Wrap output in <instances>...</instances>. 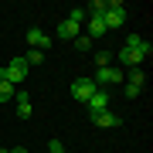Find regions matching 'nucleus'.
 <instances>
[{
    "mask_svg": "<svg viewBox=\"0 0 153 153\" xmlns=\"http://www.w3.org/2000/svg\"><path fill=\"white\" fill-rule=\"evenodd\" d=\"M24 61H27V68H31V65H41V61H44V51H38V48H31L27 55H24Z\"/></svg>",
    "mask_w": 153,
    "mask_h": 153,
    "instance_id": "2eb2a0df",
    "label": "nucleus"
},
{
    "mask_svg": "<svg viewBox=\"0 0 153 153\" xmlns=\"http://www.w3.org/2000/svg\"><path fill=\"white\" fill-rule=\"evenodd\" d=\"M48 153H65V143H61V140H51L48 143Z\"/></svg>",
    "mask_w": 153,
    "mask_h": 153,
    "instance_id": "6ab92c4d",
    "label": "nucleus"
},
{
    "mask_svg": "<svg viewBox=\"0 0 153 153\" xmlns=\"http://www.w3.org/2000/svg\"><path fill=\"white\" fill-rule=\"evenodd\" d=\"M102 21H105V27H119V24L126 21V7L119 4V0H109V4H105V14H102Z\"/></svg>",
    "mask_w": 153,
    "mask_h": 153,
    "instance_id": "7ed1b4c3",
    "label": "nucleus"
},
{
    "mask_svg": "<svg viewBox=\"0 0 153 153\" xmlns=\"http://www.w3.org/2000/svg\"><path fill=\"white\" fill-rule=\"evenodd\" d=\"M123 48H133V51H136V55H143V58H150V51H153V48H150V41H146V38H140V34H129Z\"/></svg>",
    "mask_w": 153,
    "mask_h": 153,
    "instance_id": "423d86ee",
    "label": "nucleus"
},
{
    "mask_svg": "<svg viewBox=\"0 0 153 153\" xmlns=\"http://www.w3.org/2000/svg\"><path fill=\"white\" fill-rule=\"evenodd\" d=\"M92 82H95V85H119V82H123V71L112 68V65H109V68H99Z\"/></svg>",
    "mask_w": 153,
    "mask_h": 153,
    "instance_id": "39448f33",
    "label": "nucleus"
},
{
    "mask_svg": "<svg viewBox=\"0 0 153 153\" xmlns=\"http://www.w3.org/2000/svg\"><path fill=\"white\" fill-rule=\"evenodd\" d=\"M92 123H95V126H102V129H116V126H119L123 119H119V116H116V112H109V109H105V112L92 116Z\"/></svg>",
    "mask_w": 153,
    "mask_h": 153,
    "instance_id": "9d476101",
    "label": "nucleus"
},
{
    "mask_svg": "<svg viewBox=\"0 0 153 153\" xmlns=\"http://www.w3.org/2000/svg\"><path fill=\"white\" fill-rule=\"evenodd\" d=\"M143 85H146V75H143V68H133V71H129V78H126V95L136 99V95L143 92Z\"/></svg>",
    "mask_w": 153,
    "mask_h": 153,
    "instance_id": "20e7f679",
    "label": "nucleus"
},
{
    "mask_svg": "<svg viewBox=\"0 0 153 153\" xmlns=\"http://www.w3.org/2000/svg\"><path fill=\"white\" fill-rule=\"evenodd\" d=\"M112 65V55H109V51H99V55H95V68H109Z\"/></svg>",
    "mask_w": 153,
    "mask_h": 153,
    "instance_id": "f3484780",
    "label": "nucleus"
},
{
    "mask_svg": "<svg viewBox=\"0 0 153 153\" xmlns=\"http://www.w3.org/2000/svg\"><path fill=\"white\" fill-rule=\"evenodd\" d=\"M78 34H82V27H78V24H71L68 17L58 24V38H78Z\"/></svg>",
    "mask_w": 153,
    "mask_h": 153,
    "instance_id": "ddd939ff",
    "label": "nucleus"
},
{
    "mask_svg": "<svg viewBox=\"0 0 153 153\" xmlns=\"http://www.w3.org/2000/svg\"><path fill=\"white\" fill-rule=\"evenodd\" d=\"M88 116H99V112H105V109H109V92H95L92 99H88Z\"/></svg>",
    "mask_w": 153,
    "mask_h": 153,
    "instance_id": "0eeeda50",
    "label": "nucleus"
},
{
    "mask_svg": "<svg viewBox=\"0 0 153 153\" xmlns=\"http://www.w3.org/2000/svg\"><path fill=\"white\" fill-rule=\"evenodd\" d=\"M85 17H88V14L82 10V7H71V10H68V21H71V24H78V27L85 24Z\"/></svg>",
    "mask_w": 153,
    "mask_h": 153,
    "instance_id": "4468645a",
    "label": "nucleus"
},
{
    "mask_svg": "<svg viewBox=\"0 0 153 153\" xmlns=\"http://www.w3.org/2000/svg\"><path fill=\"white\" fill-rule=\"evenodd\" d=\"M14 99V85L10 82H0V102H10Z\"/></svg>",
    "mask_w": 153,
    "mask_h": 153,
    "instance_id": "dca6fc26",
    "label": "nucleus"
},
{
    "mask_svg": "<svg viewBox=\"0 0 153 153\" xmlns=\"http://www.w3.org/2000/svg\"><path fill=\"white\" fill-rule=\"evenodd\" d=\"M85 27H88V38H102V34H109L102 17H85Z\"/></svg>",
    "mask_w": 153,
    "mask_h": 153,
    "instance_id": "9b49d317",
    "label": "nucleus"
},
{
    "mask_svg": "<svg viewBox=\"0 0 153 153\" xmlns=\"http://www.w3.org/2000/svg\"><path fill=\"white\" fill-rule=\"evenodd\" d=\"M0 153H27L24 146H14V150H0Z\"/></svg>",
    "mask_w": 153,
    "mask_h": 153,
    "instance_id": "aec40b11",
    "label": "nucleus"
},
{
    "mask_svg": "<svg viewBox=\"0 0 153 153\" xmlns=\"http://www.w3.org/2000/svg\"><path fill=\"white\" fill-rule=\"evenodd\" d=\"M27 44H31V48H38V51H44V48L51 44V38H48L41 27H31V31H27Z\"/></svg>",
    "mask_w": 153,
    "mask_h": 153,
    "instance_id": "1a4fd4ad",
    "label": "nucleus"
},
{
    "mask_svg": "<svg viewBox=\"0 0 153 153\" xmlns=\"http://www.w3.org/2000/svg\"><path fill=\"white\" fill-rule=\"evenodd\" d=\"M75 48H78V51H88V48H92V41H88V34H78V38H75Z\"/></svg>",
    "mask_w": 153,
    "mask_h": 153,
    "instance_id": "a211bd4d",
    "label": "nucleus"
},
{
    "mask_svg": "<svg viewBox=\"0 0 153 153\" xmlns=\"http://www.w3.org/2000/svg\"><path fill=\"white\" fill-rule=\"evenodd\" d=\"M95 92H99V85H95L88 75H82V78H75V82H71V95H75L78 102H88Z\"/></svg>",
    "mask_w": 153,
    "mask_h": 153,
    "instance_id": "f03ea898",
    "label": "nucleus"
},
{
    "mask_svg": "<svg viewBox=\"0 0 153 153\" xmlns=\"http://www.w3.org/2000/svg\"><path fill=\"white\" fill-rule=\"evenodd\" d=\"M14 99H17V116H21V119H27L31 116V92H14Z\"/></svg>",
    "mask_w": 153,
    "mask_h": 153,
    "instance_id": "f8f14e48",
    "label": "nucleus"
},
{
    "mask_svg": "<svg viewBox=\"0 0 153 153\" xmlns=\"http://www.w3.org/2000/svg\"><path fill=\"white\" fill-rule=\"evenodd\" d=\"M24 78H27V61H24V58H14L10 65H0V82L21 85Z\"/></svg>",
    "mask_w": 153,
    "mask_h": 153,
    "instance_id": "f257e3e1",
    "label": "nucleus"
},
{
    "mask_svg": "<svg viewBox=\"0 0 153 153\" xmlns=\"http://www.w3.org/2000/svg\"><path fill=\"white\" fill-rule=\"evenodd\" d=\"M119 65H129V68H140V65H146V58L136 55L133 48H119Z\"/></svg>",
    "mask_w": 153,
    "mask_h": 153,
    "instance_id": "6e6552de",
    "label": "nucleus"
}]
</instances>
